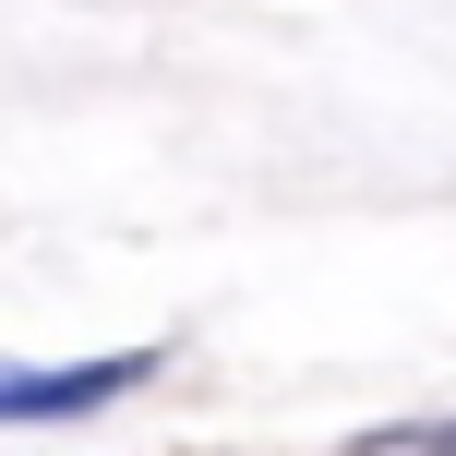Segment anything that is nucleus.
Returning <instances> with one entry per match:
<instances>
[{
	"mask_svg": "<svg viewBox=\"0 0 456 456\" xmlns=\"http://www.w3.org/2000/svg\"><path fill=\"white\" fill-rule=\"evenodd\" d=\"M361 456H456V409H444V420H372Z\"/></svg>",
	"mask_w": 456,
	"mask_h": 456,
	"instance_id": "obj_2",
	"label": "nucleus"
},
{
	"mask_svg": "<svg viewBox=\"0 0 456 456\" xmlns=\"http://www.w3.org/2000/svg\"><path fill=\"white\" fill-rule=\"evenodd\" d=\"M168 372V348H96V361H0V433H37V420H96L120 396H144Z\"/></svg>",
	"mask_w": 456,
	"mask_h": 456,
	"instance_id": "obj_1",
	"label": "nucleus"
}]
</instances>
